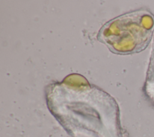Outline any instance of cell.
Returning a JSON list of instances; mask_svg holds the SVG:
<instances>
[{
    "mask_svg": "<svg viewBox=\"0 0 154 137\" xmlns=\"http://www.w3.org/2000/svg\"><path fill=\"white\" fill-rule=\"evenodd\" d=\"M111 32L102 31L104 42L120 54L144 50L150 43L154 29V18L146 10H139L114 19L105 25Z\"/></svg>",
    "mask_w": 154,
    "mask_h": 137,
    "instance_id": "1",
    "label": "cell"
}]
</instances>
